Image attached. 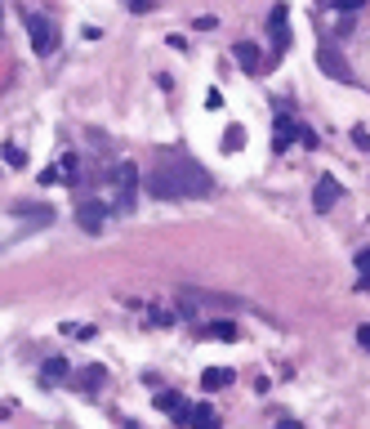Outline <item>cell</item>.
Listing matches in <instances>:
<instances>
[{"label": "cell", "instance_id": "1", "mask_svg": "<svg viewBox=\"0 0 370 429\" xmlns=\"http://www.w3.org/2000/svg\"><path fill=\"white\" fill-rule=\"evenodd\" d=\"M147 192L161 197V202H183V197H210L214 192V179L210 170L192 161L188 153H174V148H165L161 161L152 166L147 175Z\"/></svg>", "mask_w": 370, "mask_h": 429}, {"label": "cell", "instance_id": "2", "mask_svg": "<svg viewBox=\"0 0 370 429\" xmlns=\"http://www.w3.org/2000/svg\"><path fill=\"white\" fill-rule=\"evenodd\" d=\"M27 36H31V49H36V54H54L58 49V27L45 19V14H36V9H27Z\"/></svg>", "mask_w": 370, "mask_h": 429}, {"label": "cell", "instance_id": "3", "mask_svg": "<svg viewBox=\"0 0 370 429\" xmlns=\"http://www.w3.org/2000/svg\"><path fill=\"white\" fill-rule=\"evenodd\" d=\"M317 68H322L330 81H339V86H348V81H352V68H348L344 49L334 45V41H322V45H317Z\"/></svg>", "mask_w": 370, "mask_h": 429}, {"label": "cell", "instance_id": "4", "mask_svg": "<svg viewBox=\"0 0 370 429\" xmlns=\"http://www.w3.org/2000/svg\"><path fill=\"white\" fill-rule=\"evenodd\" d=\"M107 219H112V210H107L103 202H85V206L76 210V224L85 228V233H103V228H107Z\"/></svg>", "mask_w": 370, "mask_h": 429}, {"label": "cell", "instance_id": "5", "mask_svg": "<svg viewBox=\"0 0 370 429\" xmlns=\"http://www.w3.org/2000/svg\"><path fill=\"white\" fill-rule=\"evenodd\" d=\"M103 381H107V367H98V362H90V367H80V371H72V385L80 389V393H94L103 389Z\"/></svg>", "mask_w": 370, "mask_h": 429}, {"label": "cell", "instance_id": "6", "mask_svg": "<svg viewBox=\"0 0 370 429\" xmlns=\"http://www.w3.org/2000/svg\"><path fill=\"white\" fill-rule=\"evenodd\" d=\"M334 202H339V179H330V175H322V179H317V188H312V206L317 210H330Z\"/></svg>", "mask_w": 370, "mask_h": 429}, {"label": "cell", "instance_id": "7", "mask_svg": "<svg viewBox=\"0 0 370 429\" xmlns=\"http://www.w3.org/2000/svg\"><path fill=\"white\" fill-rule=\"evenodd\" d=\"M232 58L241 63V72H245V76H255V72H259V63H263V54H259V45H255V41H237V45H232Z\"/></svg>", "mask_w": 370, "mask_h": 429}, {"label": "cell", "instance_id": "8", "mask_svg": "<svg viewBox=\"0 0 370 429\" xmlns=\"http://www.w3.org/2000/svg\"><path fill=\"white\" fill-rule=\"evenodd\" d=\"M116 184H121V210L134 206V188H139V166H116Z\"/></svg>", "mask_w": 370, "mask_h": 429}, {"label": "cell", "instance_id": "9", "mask_svg": "<svg viewBox=\"0 0 370 429\" xmlns=\"http://www.w3.org/2000/svg\"><path fill=\"white\" fill-rule=\"evenodd\" d=\"M196 336H201V340H237L241 331H237L232 322H206V326H196Z\"/></svg>", "mask_w": 370, "mask_h": 429}, {"label": "cell", "instance_id": "10", "mask_svg": "<svg viewBox=\"0 0 370 429\" xmlns=\"http://www.w3.org/2000/svg\"><path fill=\"white\" fill-rule=\"evenodd\" d=\"M192 429H218V411L210 407V403H196L192 407V420H188Z\"/></svg>", "mask_w": 370, "mask_h": 429}, {"label": "cell", "instance_id": "11", "mask_svg": "<svg viewBox=\"0 0 370 429\" xmlns=\"http://www.w3.org/2000/svg\"><path fill=\"white\" fill-rule=\"evenodd\" d=\"M232 385V371L228 367H210L206 376H201V389H206V393H214V389H228Z\"/></svg>", "mask_w": 370, "mask_h": 429}, {"label": "cell", "instance_id": "12", "mask_svg": "<svg viewBox=\"0 0 370 429\" xmlns=\"http://www.w3.org/2000/svg\"><path fill=\"white\" fill-rule=\"evenodd\" d=\"M41 376H45V381H49V385H58V381H72V367H67V362H63V358H49V362H45V367H41Z\"/></svg>", "mask_w": 370, "mask_h": 429}, {"label": "cell", "instance_id": "13", "mask_svg": "<svg viewBox=\"0 0 370 429\" xmlns=\"http://www.w3.org/2000/svg\"><path fill=\"white\" fill-rule=\"evenodd\" d=\"M357 291H370V251H357Z\"/></svg>", "mask_w": 370, "mask_h": 429}, {"label": "cell", "instance_id": "14", "mask_svg": "<svg viewBox=\"0 0 370 429\" xmlns=\"http://www.w3.org/2000/svg\"><path fill=\"white\" fill-rule=\"evenodd\" d=\"M14 210H18V214H36L41 224H49V219H54V210H49V206H31V202H18Z\"/></svg>", "mask_w": 370, "mask_h": 429}, {"label": "cell", "instance_id": "15", "mask_svg": "<svg viewBox=\"0 0 370 429\" xmlns=\"http://www.w3.org/2000/svg\"><path fill=\"white\" fill-rule=\"evenodd\" d=\"M241 143H245V130H241V125H228V135H223V153H237Z\"/></svg>", "mask_w": 370, "mask_h": 429}, {"label": "cell", "instance_id": "16", "mask_svg": "<svg viewBox=\"0 0 370 429\" xmlns=\"http://www.w3.org/2000/svg\"><path fill=\"white\" fill-rule=\"evenodd\" d=\"M5 161H9L14 170H23V166H27V153H23L18 143H5Z\"/></svg>", "mask_w": 370, "mask_h": 429}, {"label": "cell", "instance_id": "17", "mask_svg": "<svg viewBox=\"0 0 370 429\" xmlns=\"http://www.w3.org/2000/svg\"><path fill=\"white\" fill-rule=\"evenodd\" d=\"M67 336H76V340H94V326L90 322H76V326H63Z\"/></svg>", "mask_w": 370, "mask_h": 429}, {"label": "cell", "instance_id": "18", "mask_svg": "<svg viewBox=\"0 0 370 429\" xmlns=\"http://www.w3.org/2000/svg\"><path fill=\"white\" fill-rule=\"evenodd\" d=\"M366 5V0H330V9H339V14H357Z\"/></svg>", "mask_w": 370, "mask_h": 429}, {"label": "cell", "instance_id": "19", "mask_svg": "<svg viewBox=\"0 0 370 429\" xmlns=\"http://www.w3.org/2000/svg\"><path fill=\"white\" fill-rule=\"evenodd\" d=\"M357 344L370 353V322H357Z\"/></svg>", "mask_w": 370, "mask_h": 429}, {"label": "cell", "instance_id": "20", "mask_svg": "<svg viewBox=\"0 0 370 429\" xmlns=\"http://www.w3.org/2000/svg\"><path fill=\"white\" fill-rule=\"evenodd\" d=\"M352 143H357V153H370V135L366 130H352Z\"/></svg>", "mask_w": 370, "mask_h": 429}, {"label": "cell", "instance_id": "21", "mask_svg": "<svg viewBox=\"0 0 370 429\" xmlns=\"http://www.w3.org/2000/svg\"><path fill=\"white\" fill-rule=\"evenodd\" d=\"M299 143H304V148H317V135H312L308 125H299Z\"/></svg>", "mask_w": 370, "mask_h": 429}, {"label": "cell", "instance_id": "22", "mask_svg": "<svg viewBox=\"0 0 370 429\" xmlns=\"http://www.w3.org/2000/svg\"><path fill=\"white\" fill-rule=\"evenodd\" d=\"M152 5H157V0H130V9H134V14H147Z\"/></svg>", "mask_w": 370, "mask_h": 429}, {"label": "cell", "instance_id": "23", "mask_svg": "<svg viewBox=\"0 0 370 429\" xmlns=\"http://www.w3.org/2000/svg\"><path fill=\"white\" fill-rule=\"evenodd\" d=\"M277 429H304L299 420H277Z\"/></svg>", "mask_w": 370, "mask_h": 429}, {"label": "cell", "instance_id": "24", "mask_svg": "<svg viewBox=\"0 0 370 429\" xmlns=\"http://www.w3.org/2000/svg\"><path fill=\"white\" fill-rule=\"evenodd\" d=\"M125 429H139V425H134V420H125Z\"/></svg>", "mask_w": 370, "mask_h": 429}, {"label": "cell", "instance_id": "25", "mask_svg": "<svg viewBox=\"0 0 370 429\" xmlns=\"http://www.w3.org/2000/svg\"><path fill=\"white\" fill-rule=\"evenodd\" d=\"M0 19H5V14H0Z\"/></svg>", "mask_w": 370, "mask_h": 429}]
</instances>
